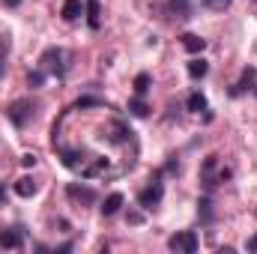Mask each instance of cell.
Returning <instances> with one entry per match:
<instances>
[{"instance_id": "obj_13", "label": "cell", "mask_w": 257, "mask_h": 254, "mask_svg": "<svg viewBox=\"0 0 257 254\" xmlns=\"http://www.w3.org/2000/svg\"><path fill=\"white\" fill-rule=\"evenodd\" d=\"M105 171H108V159H93V165H84L81 168V177L84 180H93V177H99Z\"/></svg>"}, {"instance_id": "obj_12", "label": "cell", "mask_w": 257, "mask_h": 254, "mask_svg": "<svg viewBox=\"0 0 257 254\" xmlns=\"http://www.w3.org/2000/svg\"><path fill=\"white\" fill-rule=\"evenodd\" d=\"M84 12H87V24L93 30H99V15H102V3L99 0H87L84 3Z\"/></svg>"}, {"instance_id": "obj_1", "label": "cell", "mask_w": 257, "mask_h": 254, "mask_svg": "<svg viewBox=\"0 0 257 254\" xmlns=\"http://www.w3.org/2000/svg\"><path fill=\"white\" fill-rule=\"evenodd\" d=\"M230 177H233V171H230V168H221L215 153L203 159V165H200V183H203V189L206 191H212L218 183H227Z\"/></svg>"}, {"instance_id": "obj_8", "label": "cell", "mask_w": 257, "mask_h": 254, "mask_svg": "<svg viewBox=\"0 0 257 254\" xmlns=\"http://www.w3.org/2000/svg\"><path fill=\"white\" fill-rule=\"evenodd\" d=\"M162 194H165L162 183H153V186H147V189L138 194V203H141L144 209H156V206L162 203Z\"/></svg>"}, {"instance_id": "obj_22", "label": "cell", "mask_w": 257, "mask_h": 254, "mask_svg": "<svg viewBox=\"0 0 257 254\" xmlns=\"http://www.w3.org/2000/svg\"><path fill=\"white\" fill-rule=\"evenodd\" d=\"M150 84H153V78H150L147 72H141V75H135V93H138V96H147V90H150Z\"/></svg>"}, {"instance_id": "obj_21", "label": "cell", "mask_w": 257, "mask_h": 254, "mask_svg": "<svg viewBox=\"0 0 257 254\" xmlns=\"http://www.w3.org/2000/svg\"><path fill=\"white\" fill-rule=\"evenodd\" d=\"M128 114H132V117H147V114H150V105L138 96V99H132V102H128Z\"/></svg>"}, {"instance_id": "obj_10", "label": "cell", "mask_w": 257, "mask_h": 254, "mask_svg": "<svg viewBox=\"0 0 257 254\" xmlns=\"http://www.w3.org/2000/svg\"><path fill=\"white\" fill-rule=\"evenodd\" d=\"M192 0H168V15L171 18H177V21H186V18H192Z\"/></svg>"}, {"instance_id": "obj_19", "label": "cell", "mask_w": 257, "mask_h": 254, "mask_svg": "<svg viewBox=\"0 0 257 254\" xmlns=\"http://www.w3.org/2000/svg\"><path fill=\"white\" fill-rule=\"evenodd\" d=\"M206 72H209V63H206L203 57H194L192 63H189V75H192L194 81H197V78H203Z\"/></svg>"}, {"instance_id": "obj_6", "label": "cell", "mask_w": 257, "mask_h": 254, "mask_svg": "<svg viewBox=\"0 0 257 254\" xmlns=\"http://www.w3.org/2000/svg\"><path fill=\"white\" fill-rule=\"evenodd\" d=\"M128 135H132V132H128V126L123 123V120H111L108 126L102 129V135H99V138H102V141H108V144H126Z\"/></svg>"}, {"instance_id": "obj_11", "label": "cell", "mask_w": 257, "mask_h": 254, "mask_svg": "<svg viewBox=\"0 0 257 254\" xmlns=\"http://www.w3.org/2000/svg\"><path fill=\"white\" fill-rule=\"evenodd\" d=\"M60 162H63L69 171H81L87 165V159L78 153V150H60Z\"/></svg>"}, {"instance_id": "obj_16", "label": "cell", "mask_w": 257, "mask_h": 254, "mask_svg": "<svg viewBox=\"0 0 257 254\" xmlns=\"http://www.w3.org/2000/svg\"><path fill=\"white\" fill-rule=\"evenodd\" d=\"M120 206H123V194H120V191H114V194H108V197H105V203H102V215H114Z\"/></svg>"}, {"instance_id": "obj_32", "label": "cell", "mask_w": 257, "mask_h": 254, "mask_svg": "<svg viewBox=\"0 0 257 254\" xmlns=\"http://www.w3.org/2000/svg\"><path fill=\"white\" fill-rule=\"evenodd\" d=\"M254 93H257V87H254Z\"/></svg>"}, {"instance_id": "obj_3", "label": "cell", "mask_w": 257, "mask_h": 254, "mask_svg": "<svg viewBox=\"0 0 257 254\" xmlns=\"http://www.w3.org/2000/svg\"><path fill=\"white\" fill-rule=\"evenodd\" d=\"M42 69H45V75H54V78H63L66 75V51L63 48H48L45 54H42Z\"/></svg>"}, {"instance_id": "obj_33", "label": "cell", "mask_w": 257, "mask_h": 254, "mask_svg": "<svg viewBox=\"0 0 257 254\" xmlns=\"http://www.w3.org/2000/svg\"><path fill=\"white\" fill-rule=\"evenodd\" d=\"M254 215H257V209H254Z\"/></svg>"}, {"instance_id": "obj_2", "label": "cell", "mask_w": 257, "mask_h": 254, "mask_svg": "<svg viewBox=\"0 0 257 254\" xmlns=\"http://www.w3.org/2000/svg\"><path fill=\"white\" fill-rule=\"evenodd\" d=\"M36 114V105L30 102V99H15L9 108H6V117L15 123L18 129H24L27 123H30V117Z\"/></svg>"}, {"instance_id": "obj_30", "label": "cell", "mask_w": 257, "mask_h": 254, "mask_svg": "<svg viewBox=\"0 0 257 254\" xmlns=\"http://www.w3.org/2000/svg\"><path fill=\"white\" fill-rule=\"evenodd\" d=\"M248 251H257V236H251V239H248Z\"/></svg>"}, {"instance_id": "obj_23", "label": "cell", "mask_w": 257, "mask_h": 254, "mask_svg": "<svg viewBox=\"0 0 257 254\" xmlns=\"http://www.w3.org/2000/svg\"><path fill=\"white\" fill-rule=\"evenodd\" d=\"M6 60H9V36L0 33V78L6 75Z\"/></svg>"}, {"instance_id": "obj_31", "label": "cell", "mask_w": 257, "mask_h": 254, "mask_svg": "<svg viewBox=\"0 0 257 254\" xmlns=\"http://www.w3.org/2000/svg\"><path fill=\"white\" fill-rule=\"evenodd\" d=\"M21 0H3V6H18Z\"/></svg>"}, {"instance_id": "obj_29", "label": "cell", "mask_w": 257, "mask_h": 254, "mask_svg": "<svg viewBox=\"0 0 257 254\" xmlns=\"http://www.w3.org/2000/svg\"><path fill=\"white\" fill-rule=\"evenodd\" d=\"M3 203H6V186L0 183V206H3Z\"/></svg>"}, {"instance_id": "obj_24", "label": "cell", "mask_w": 257, "mask_h": 254, "mask_svg": "<svg viewBox=\"0 0 257 254\" xmlns=\"http://www.w3.org/2000/svg\"><path fill=\"white\" fill-rule=\"evenodd\" d=\"M105 102L102 99H96V96H81L78 102H75V111H81V108H102Z\"/></svg>"}, {"instance_id": "obj_7", "label": "cell", "mask_w": 257, "mask_h": 254, "mask_svg": "<svg viewBox=\"0 0 257 254\" xmlns=\"http://www.w3.org/2000/svg\"><path fill=\"white\" fill-rule=\"evenodd\" d=\"M254 87H257V69L254 66H245L242 75H239V81L230 87V96H242L245 90H254Z\"/></svg>"}, {"instance_id": "obj_15", "label": "cell", "mask_w": 257, "mask_h": 254, "mask_svg": "<svg viewBox=\"0 0 257 254\" xmlns=\"http://www.w3.org/2000/svg\"><path fill=\"white\" fill-rule=\"evenodd\" d=\"M183 48H186L189 54H200V51L206 48V39H200L197 33H183Z\"/></svg>"}, {"instance_id": "obj_26", "label": "cell", "mask_w": 257, "mask_h": 254, "mask_svg": "<svg viewBox=\"0 0 257 254\" xmlns=\"http://www.w3.org/2000/svg\"><path fill=\"white\" fill-rule=\"evenodd\" d=\"M203 3H206V6H209L212 12H224V9H227V6H230L233 0H203Z\"/></svg>"}, {"instance_id": "obj_5", "label": "cell", "mask_w": 257, "mask_h": 254, "mask_svg": "<svg viewBox=\"0 0 257 254\" xmlns=\"http://www.w3.org/2000/svg\"><path fill=\"white\" fill-rule=\"evenodd\" d=\"M66 197L75 203V206H93L96 203V191L81 186V183H69L66 186Z\"/></svg>"}, {"instance_id": "obj_20", "label": "cell", "mask_w": 257, "mask_h": 254, "mask_svg": "<svg viewBox=\"0 0 257 254\" xmlns=\"http://www.w3.org/2000/svg\"><path fill=\"white\" fill-rule=\"evenodd\" d=\"M186 108H189L192 114L206 111V96H203V93H192V96H189V102H186Z\"/></svg>"}, {"instance_id": "obj_17", "label": "cell", "mask_w": 257, "mask_h": 254, "mask_svg": "<svg viewBox=\"0 0 257 254\" xmlns=\"http://www.w3.org/2000/svg\"><path fill=\"white\" fill-rule=\"evenodd\" d=\"M197 215H200L203 224H212V200L209 197H200L197 200Z\"/></svg>"}, {"instance_id": "obj_9", "label": "cell", "mask_w": 257, "mask_h": 254, "mask_svg": "<svg viewBox=\"0 0 257 254\" xmlns=\"http://www.w3.org/2000/svg\"><path fill=\"white\" fill-rule=\"evenodd\" d=\"M24 227H3L0 230V248H21Z\"/></svg>"}, {"instance_id": "obj_18", "label": "cell", "mask_w": 257, "mask_h": 254, "mask_svg": "<svg viewBox=\"0 0 257 254\" xmlns=\"http://www.w3.org/2000/svg\"><path fill=\"white\" fill-rule=\"evenodd\" d=\"M15 194H21V197H33V194H36V183H33L30 177H21V180L15 183Z\"/></svg>"}, {"instance_id": "obj_28", "label": "cell", "mask_w": 257, "mask_h": 254, "mask_svg": "<svg viewBox=\"0 0 257 254\" xmlns=\"http://www.w3.org/2000/svg\"><path fill=\"white\" fill-rule=\"evenodd\" d=\"M141 221H144L141 212H128V224H141Z\"/></svg>"}, {"instance_id": "obj_27", "label": "cell", "mask_w": 257, "mask_h": 254, "mask_svg": "<svg viewBox=\"0 0 257 254\" xmlns=\"http://www.w3.org/2000/svg\"><path fill=\"white\" fill-rule=\"evenodd\" d=\"M21 165H24V168H33V165H36V156H33V153H24V156H21Z\"/></svg>"}, {"instance_id": "obj_4", "label": "cell", "mask_w": 257, "mask_h": 254, "mask_svg": "<svg viewBox=\"0 0 257 254\" xmlns=\"http://www.w3.org/2000/svg\"><path fill=\"white\" fill-rule=\"evenodd\" d=\"M197 245H200V239H197L194 230H180V233H174V236L168 239V248L177 251V254H194Z\"/></svg>"}, {"instance_id": "obj_14", "label": "cell", "mask_w": 257, "mask_h": 254, "mask_svg": "<svg viewBox=\"0 0 257 254\" xmlns=\"http://www.w3.org/2000/svg\"><path fill=\"white\" fill-rule=\"evenodd\" d=\"M60 15H63V21H78V18L84 15V3H81V0H66Z\"/></svg>"}, {"instance_id": "obj_25", "label": "cell", "mask_w": 257, "mask_h": 254, "mask_svg": "<svg viewBox=\"0 0 257 254\" xmlns=\"http://www.w3.org/2000/svg\"><path fill=\"white\" fill-rule=\"evenodd\" d=\"M27 84H30L33 90H36V87H42V84H45V69H33V72L27 75Z\"/></svg>"}]
</instances>
